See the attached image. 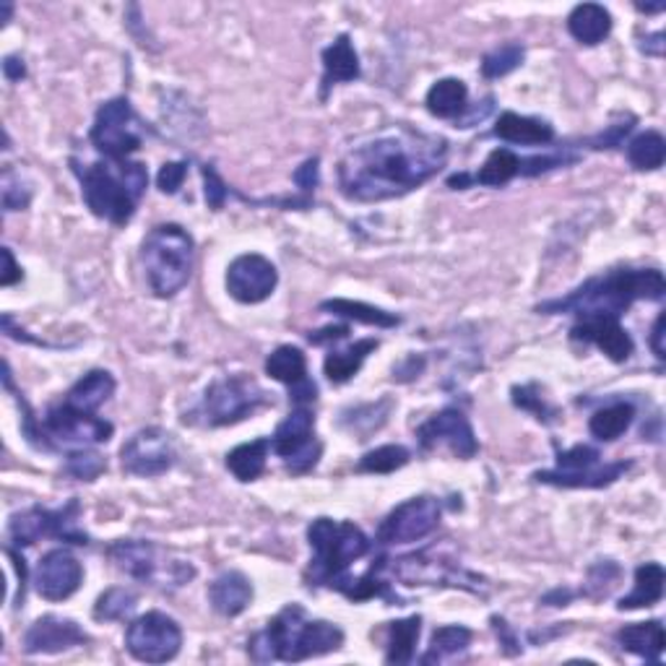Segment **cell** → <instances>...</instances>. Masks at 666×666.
<instances>
[{
  "label": "cell",
  "instance_id": "f907efd6",
  "mask_svg": "<svg viewBox=\"0 0 666 666\" xmlns=\"http://www.w3.org/2000/svg\"><path fill=\"white\" fill-rule=\"evenodd\" d=\"M318 164H321L318 156H310V160L302 164V167H297V173H294L297 188H300L307 198H310V193H313L315 188H318V180H321V167H318Z\"/></svg>",
  "mask_w": 666,
  "mask_h": 666
},
{
  "label": "cell",
  "instance_id": "ba28073f",
  "mask_svg": "<svg viewBox=\"0 0 666 666\" xmlns=\"http://www.w3.org/2000/svg\"><path fill=\"white\" fill-rule=\"evenodd\" d=\"M630 466V461L604 464L602 453H599L596 448L573 445L568 451L557 453L555 469L537 472L533 474V481H539V485L565 487V490H602V487L615 485Z\"/></svg>",
  "mask_w": 666,
  "mask_h": 666
},
{
  "label": "cell",
  "instance_id": "74e56055",
  "mask_svg": "<svg viewBox=\"0 0 666 666\" xmlns=\"http://www.w3.org/2000/svg\"><path fill=\"white\" fill-rule=\"evenodd\" d=\"M632 419H636V406L628 404V401H615V404L593 412V417L589 419V430L602 443H612V440L623 438L630 430Z\"/></svg>",
  "mask_w": 666,
  "mask_h": 666
},
{
  "label": "cell",
  "instance_id": "11a10c76",
  "mask_svg": "<svg viewBox=\"0 0 666 666\" xmlns=\"http://www.w3.org/2000/svg\"><path fill=\"white\" fill-rule=\"evenodd\" d=\"M422 370H425V360L417 357V354H412V357H406L401 365L393 367V378L401 382H409V380L419 378Z\"/></svg>",
  "mask_w": 666,
  "mask_h": 666
},
{
  "label": "cell",
  "instance_id": "f6af8a7d",
  "mask_svg": "<svg viewBox=\"0 0 666 666\" xmlns=\"http://www.w3.org/2000/svg\"><path fill=\"white\" fill-rule=\"evenodd\" d=\"M513 404L524 412H531L539 422H555L557 409L544 401V395L537 391V386H516L513 388Z\"/></svg>",
  "mask_w": 666,
  "mask_h": 666
},
{
  "label": "cell",
  "instance_id": "e0dca14e",
  "mask_svg": "<svg viewBox=\"0 0 666 666\" xmlns=\"http://www.w3.org/2000/svg\"><path fill=\"white\" fill-rule=\"evenodd\" d=\"M177 451L173 443V435L164 432L162 427H143L134 432L128 443L121 448V464L123 472L130 477H162L175 466Z\"/></svg>",
  "mask_w": 666,
  "mask_h": 666
},
{
  "label": "cell",
  "instance_id": "5b68a950",
  "mask_svg": "<svg viewBox=\"0 0 666 666\" xmlns=\"http://www.w3.org/2000/svg\"><path fill=\"white\" fill-rule=\"evenodd\" d=\"M307 542L313 550L305 570L310 589L328 586L339 591L349 580V568L373 550V542L357 524L334 518H315L307 526Z\"/></svg>",
  "mask_w": 666,
  "mask_h": 666
},
{
  "label": "cell",
  "instance_id": "603a6c76",
  "mask_svg": "<svg viewBox=\"0 0 666 666\" xmlns=\"http://www.w3.org/2000/svg\"><path fill=\"white\" fill-rule=\"evenodd\" d=\"M362 74L360 68V55L354 50L352 37L339 35L323 50V81H321V99L328 97V91L336 84H349L357 81Z\"/></svg>",
  "mask_w": 666,
  "mask_h": 666
},
{
  "label": "cell",
  "instance_id": "836d02e7",
  "mask_svg": "<svg viewBox=\"0 0 666 666\" xmlns=\"http://www.w3.org/2000/svg\"><path fill=\"white\" fill-rule=\"evenodd\" d=\"M393 412V399H380L375 401V404H362L354 409H344L341 412L339 425L349 430L352 435H357L360 440H367L373 432H378L382 425H386L388 417H391Z\"/></svg>",
  "mask_w": 666,
  "mask_h": 666
},
{
  "label": "cell",
  "instance_id": "60d3db41",
  "mask_svg": "<svg viewBox=\"0 0 666 666\" xmlns=\"http://www.w3.org/2000/svg\"><path fill=\"white\" fill-rule=\"evenodd\" d=\"M138 606V593L134 589H125V586H112L104 593H99L95 604V619L99 623H117L134 615Z\"/></svg>",
  "mask_w": 666,
  "mask_h": 666
},
{
  "label": "cell",
  "instance_id": "7a4b0ae2",
  "mask_svg": "<svg viewBox=\"0 0 666 666\" xmlns=\"http://www.w3.org/2000/svg\"><path fill=\"white\" fill-rule=\"evenodd\" d=\"M664 294L666 281L658 268H615L604 276H593L565 300L560 297V300L542 302L537 310L546 315L570 313L578 318L610 315L619 321L632 307V302H662Z\"/></svg>",
  "mask_w": 666,
  "mask_h": 666
},
{
  "label": "cell",
  "instance_id": "7bdbcfd3",
  "mask_svg": "<svg viewBox=\"0 0 666 666\" xmlns=\"http://www.w3.org/2000/svg\"><path fill=\"white\" fill-rule=\"evenodd\" d=\"M526 50L524 45L518 42H507L503 48L487 52L485 61H481V76L485 78H503L507 74H513V71L518 68L520 63H524Z\"/></svg>",
  "mask_w": 666,
  "mask_h": 666
},
{
  "label": "cell",
  "instance_id": "8fae6325",
  "mask_svg": "<svg viewBox=\"0 0 666 666\" xmlns=\"http://www.w3.org/2000/svg\"><path fill=\"white\" fill-rule=\"evenodd\" d=\"M143 130H147V125L136 115L130 99L115 97L97 110L89 138L104 160L125 162L141 149Z\"/></svg>",
  "mask_w": 666,
  "mask_h": 666
},
{
  "label": "cell",
  "instance_id": "277c9868",
  "mask_svg": "<svg viewBox=\"0 0 666 666\" xmlns=\"http://www.w3.org/2000/svg\"><path fill=\"white\" fill-rule=\"evenodd\" d=\"M71 169L78 177L84 203L99 219L123 227L134 219L138 203L149 188V169L141 162H95L81 164L71 160Z\"/></svg>",
  "mask_w": 666,
  "mask_h": 666
},
{
  "label": "cell",
  "instance_id": "52a82bcc",
  "mask_svg": "<svg viewBox=\"0 0 666 666\" xmlns=\"http://www.w3.org/2000/svg\"><path fill=\"white\" fill-rule=\"evenodd\" d=\"M268 404H274L272 395L263 391L255 378H250L246 373L224 375L203 391L201 406L196 409V414L206 427H227L253 417L259 409Z\"/></svg>",
  "mask_w": 666,
  "mask_h": 666
},
{
  "label": "cell",
  "instance_id": "30bf717a",
  "mask_svg": "<svg viewBox=\"0 0 666 666\" xmlns=\"http://www.w3.org/2000/svg\"><path fill=\"white\" fill-rule=\"evenodd\" d=\"M108 555L115 568L125 573L128 578L141 580V583L162 586L167 589L173 586H186L188 580L196 578V568L186 560H175V563H162L160 546L147 539H121L108 550Z\"/></svg>",
  "mask_w": 666,
  "mask_h": 666
},
{
  "label": "cell",
  "instance_id": "e575fe53",
  "mask_svg": "<svg viewBox=\"0 0 666 666\" xmlns=\"http://www.w3.org/2000/svg\"><path fill=\"white\" fill-rule=\"evenodd\" d=\"M266 375L268 378L285 382V386L292 391V388H300L302 382H307V360L302 354L300 347L285 344L279 349H274L266 360Z\"/></svg>",
  "mask_w": 666,
  "mask_h": 666
},
{
  "label": "cell",
  "instance_id": "ffe728a7",
  "mask_svg": "<svg viewBox=\"0 0 666 666\" xmlns=\"http://www.w3.org/2000/svg\"><path fill=\"white\" fill-rule=\"evenodd\" d=\"M84 565L68 550L45 552L35 570V589L45 602H65L81 589Z\"/></svg>",
  "mask_w": 666,
  "mask_h": 666
},
{
  "label": "cell",
  "instance_id": "7402d4cb",
  "mask_svg": "<svg viewBox=\"0 0 666 666\" xmlns=\"http://www.w3.org/2000/svg\"><path fill=\"white\" fill-rule=\"evenodd\" d=\"M573 341H586L610 357L612 362H628L636 352V341L625 331L623 323L610 315H589V318H578L576 326L570 328Z\"/></svg>",
  "mask_w": 666,
  "mask_h": 666
},
{
  "label": "cell",
  "instance_id": "816d5d0a",
  "mask_svg": "<svg viewBox=\"0 0 666 666\" xmlns=\"http://www.w3.org/2000/svg\"><path fill=\"white\" fill-rule=\"evenodd\" d=\"M492 630L498 632V641H500V645H503V651L507 656H518L520 654V638H518V632L511 628V625L505 623L503 617H498L494 615L492 619Z\"/></svg>",
  "mask_w": 666,
  "mask_h": 666
},
{
  "label": "cell",
  "instance_id": "f546056e",
  "mask_svg": "<svg viewBox=\"0 0 666 666\" xmlns=\"http://www.w3.org/2000/svg\"><path fill=\"white\" fill-rule=\"evenodd\" d=\"M115 386L117 382L115 378H112V373L91 370L71 386V391L65 393V404L74 409H81V412L95 414L99 406L108 404L110 395L115 393Z\"/></svg>",
  "mask_w": 666,
  "mask_h": 666
},
{
  "label": "cell",
  "instance_id": "f5cc1de1",
  "mask_svg": "<svg viewBox=\"0 0 666 666\" xmlns=\"http://www.w3.org/2000/svg\"><path fill=\"white\" fill-rule=\"evenodd\" d=\"M347 336H349V326H347V323H341V326H326V328H321V331L307 334V341L315 347H323V344H336V341H344Z\"/></svg>",
  "mask_w": 666,
  "mask_h": 666
},
{
  "label": "cell",
  "instance_id": "f35d334b",
  "mask_svg": "<svg viewBox=\"0 0 666 666\" xmlns=\"http://www.w3.org/2000/svg\"><path fill=\"white\" fill-rule=\"evenodd\" d=\"M321 310H326V313L336 315V318L365 323V326H375V328H395L401 323L399 315L386 313V310L367 305V302L341 300V297H336V300L321 302Z\"/></svg>",
  "mask_w": 666,
  "mask_h": 666
},
{
  "label": "cell",
  "instance_id": "484cf974",
  "mask_svg": "<svg viewBox=\"0 0 666 666\" xmlns=\"http://www.w3.org/2000/svg\"><path fill=\"white\" fill-rule=\"evenodd\" d=\"M617 643L619 649L628 651L632 656H641L649 664H658L664 649H666V636L662 619H651V623H636L625 625L623 630H617Z\"/></svg>",
  "mask_w": 666,
  "mask_h": 666
},
{
  "label": "cell",
  "instance_id": "9a60e30c",
  "mask_svg": "<svg viewBox=\"0 0 666 666\" xmlns=\"http://www.w3.org/2000/svg\"><path fill=\"white\" fill-rule=\"evenodd\" d=\"M440 516H443V503L432 494H419L409 498L406 503L395 505L382 524L378 526V544H414L438 531Z\"/></svg>",
  "mask_w": 666,
  "mask_h": 666
},
{
  "label": "cell",
  "instance_id": "d6a6232c",
  "mask_svg": "<svg viewBox=\"0 0 666 666\" xmlns=\"http://www.w3.org/2000/svg\"><path fill=\"white\" fill-rule=\"evenodd\" d=\"M422 632V617L412 615L406 619L388 623V641H386V664L404 666L414 662Z\"/></svg>",
  "mask_w": 666,
  "mask_h": 666
},
{
  "label": "cell",
  "instance_id": "680465c9",
  "mask_svg": "<svg viewBox=\"0 0 666 666\" xmlns=\"http://www.w3.org/2000/svg\"><path fill=\"white\" fill-rule=\"evenodd\" d=\"M3 74H5V78H9V81H13V84L22 81V78L26 76V65H24L22 58H13V55L5 58Z\"/></svg>",
  "mask_w": 666,
  "mask_h": 666
},
{
  "label": "cell",
  "instance_id": "d6986e66",
  "mask_svg": "<svg viewBox=\"0 0 666 666\" xmlns=\"http://www.w3.org/2000/svg\"><path fill=\"white\" fill-rule=\"evenodd\" d=\"M279 285V272L259 253L237 255L227 268V292L242 305H259L274 294Z\"/></svg>",
  "mask_w": 666,
  "mask_h": 666
},
{
  "label": "cell",
  "instance_id": "44dd1931",
  "mask_svg": "<svg viewBox=\"0 0 666 666\" xmlns=\"http://www.w3.org/2000/svg\"><path fill=\"white\" fill-rule=\"evenodd\" d=\"M89 641V632L84 630L76 619L45 615L24 632V654H63V651L76 649V645H87Z\"/></svg>",
  "mask_w": 666,
  "mask_h": 666
},
{
  "label": "cell",
  "instance_id": "83f0119b",
  "mask_svg": "<svg viewBox=\"0 0 666 666\" xmlns=\"http://www.w3.org/2000/svg\"><path fill=\"white\" fill-rule=\"evenodd\" d=\"M380 347L378 339H360L354 344H349L347 349H331L323 360V373L326 378L334 382V386H344L362 370L365 360L370 357L375 349Z\"/></svg>",
  "mask_w": 666,
  "mask_h": 666
},
{
  "label": "cell",
  "instance_id": "db71d44e",
  "mask_svg": "<svg viewBox=\"0 0 666 666\" xmlns=\"http://www.w3.org/2000/svg\"><path fill=\"white\" fill-rule=\"evenodd\" d=\"M5 555H9V560L13 563V568H16V576H18V596H16V606L24 602V589H26V578H29V570H26V563H24V555L18 552V546H5Z\"/></svg>",
  "mask_w": 666,
  "mask_h": 666
},
{
  "label": "cell",
  "instance_id": "d4e9b609",
  "mask_svg": "<svg viewBox=\"0 0 666 666\" xmlns=\"http://www.w3.org/2000/svg\"><path fill=\"white\" fill-rule=\"evenodd\" d=\"M492 136L507 143H520V147H544L555 141V128L539 117H526L518 112H503L494 123Z\"/></svg>",
  "mask_w": 666,
  "mask_h": 666
},
{
  "label": "cell",
  "instance_id": "ab89813d",
  "mask_svg": "<svg viewBox=\"0 0 666 666\" xmlns=\"http://www.w3.org/2000/svg\"><path fill=\"white\" fill-rule=\"evenodd\" d=\"M628 160L632 164V169L638 173H654L666 160V141L658 130H645V134H638L628 143Z\"/></svg>",
  "mask_w": 666,
  "mask_h": 666
},
{
  "label": "cell",
  "instance_id": "7c38bea8",
  "mask_svg": "<svg viewBox=\"0 0 666 666\" xmlns=\"http://www.w3.org/2000/svg\"><path fill=\"white\" fill-rule=\"evenodd\" d=\"M393 576L404 586H440V589H464L487 596V578L466 570L458 560L443 552H414L393 560Z\"/></svg>",
  "mask_w": 666,
  "mask_h": 666
},
{
  "label": "cell",
  "instance_id": "8d00e7d4",
  "mask_svg": "<svg viewBox=\"0 0 666 666\" xmlns=\"http://www.w3.org/2000/svg\"><path fill=\"white\" fill-rule=\"evenodd\" d=\"M520 175V156L511 149H494L490 151L479 173L469 175V186H485V188H503L513 177Z\"/></svg>",
  "mask_w": 666,
  "mask_h": 666
},
{
  "label": "cell",
  "instance_id": "ee69618b",
  "mask_svg": "<svg viewBox=\"0 0 666 666\" xmlns=\"http://www.w3.org/2000/svg\"><path fill=\"white\" fill-rule=\"evenodd\" d=\"M108 472V461L99 456L91 448H78L65 456V474L81 481H95L97 477Z\"/></svg>",
  "mask_w": 666,
  "mask_h": 666
},
{
  "label": "cell",
  "instance_id": "b9f144b4",
  "mask_svg": "<svg viewBox=\"0 0 666 666\" xmlns=\"http://www.w3.org/2000/svg\"><path fill=\"white\" fill-rule=\"evenodd\" d=\"M409 458H412V453H409V448H404V445H380V448H375V451L365 453V456L360 458L357 472H362V474H393V472H399L401 466H406Z\"/></svg>",
  "mask_w": 666,
  "mask_h": 666
},
{
  "label": "cell",
  "instance_id": "94428289",
  "mask_svg": "<svg viewBox=\"0 0 666 666\" xmlns=\"http://www.w3.org/2000/svg\"><path fill=\"white\" fill-rule=\"evenodd\" d=\"M11 13H13V5H11V3H3V5H0V22L9 24Z\"/></svg>",
  "mask_w": 666,
  "mask_h": 666
},
{
  "label": "cell",
  "instance_id": "bcb514c9",
  "mask_svg": "<svg viewBox=\"0 0 666 666\" xmlns=\"http://www.w3.org/2000/svg\"><path fill=\"white\" fill-rule=\"evenodd\" d=\"M619 576H623V568H619L617 563H612V560H602V563H596L589 570V580H586V596L591 599H602L610 593L612 586L617 583Z\"/></svg>",
  "mask_w": 666,
  "mask_h": 666
},
{
  "label": "cell",
  "instance_id": "681fc988",
  "mask_svg": "<svg viewBox=\"0 0 666 666\" xmlns=\"http://www.w3.org/2000/svg\"><path fill=\"white\" fill-rule=\"evenodd\" d=\"M188 177V164L186 162H164L160 175H156V186L164 196H175L183 188Z\"/></svg>",
  "mask_w": 666,
  "mask_h": 666
},
{
  "label": "cell",
  "instance_id": "4dcf8cb0",
  "mask_svg": "<svg viewBox=\"0 0 666 666\" xmlns=\"http://www.w3.org/2000/svg\"><path fill=\"white\" fill-rule=\"evenodd\" d=\"M427 110L443 121H458L461 112L469 108V89L461 78H440L435 81L425 97Z\"/></svg>",
  "mask_w": 666,
  "mask_h": 666
},
{
  "label": "cell",
  "instance_id": "4fadbf2b",
  "mask_svg": "<svg viewBox=\"0 0 666 666\" xmlns=\"http://www.w3.org/2000/svg\"><path fill=\"white\" fill-rule=\"evenodd\" d=\"M115 432L112 422L99 419L97 414L81 412V409L63 404H55L48 409L42 419V438H45V451L65 445V448H95L108 443Z\"/></svg>",
  "mask_w": 666,
  "mask_h": 666
},
{
  "label": "cell",
  "instance_id": "6125c7cd",
  "mask_svg": "<svg viewBox=\"0 0 666 666\" xmlns=\"http://www.w3.org/2000/svg\"><path fill=\"white\" fill-rule=\"evenodd\" d=\"M636 9L643 11V13H658V11H664V3H656V5H641V3H638Z\"/></svg>",
  "mask_w": 666,
  "mask_h": 666
},
{
  "label": "cell",
  "instance_id": "c3c4849f",
  "mask_svg": "<svg viewBox=\"0 0 666 666\" xmlns=\"http://www.w3.org/2000/svg\"><path fill=\"white\" fill-rule=\"evenodd\" d=\"M201 173H203V186H206V188H203V190H206V203L214 211H222L224 203H227V196H229L227 183L222 180L219 173H216L214 164H203Z\"/></svg>",
  "mask_w": 666,
  "mask_h": 666
},
{
  "label": "cell",
  "instance_id": "6da1fadb",
  "mask_svg": "<svg viewBox=\"0 0 666 666\" xmlns=\"http://www.w3.org/2000/svg\"><path fill=\"white\" fill-rule=\"evenodd\" d=\"M448 151L451 143L443 136L399 125L341 156L339 190L357 203L401 198L430 183L445 167Z\"/></svg>",
  "mask_w": 666,
  "mask_h": 666
},
{
  "label": "cell",
  "instance_id": "4316f807",
  "mask_svg": "<svg viewBox=\"0 0 666 666\" xmlns=\"http://www.w3.org/2000/svg\"><path fill=\"white\" fill-rule=\"evenodd\" d=\"M612 24H615L612 22V13L599 3H580L568 16L570 37L586 45V48L602 45L612 35Z\"/></svg>",
  "mask_w": 666,
  "mask_h": 666
},
{
  "label": "cell",
  "instance_id": "f1b7e54d",
  "mask_svg": "<svg viewBox=\"0 0 666 666\" xmlns=\"http://www.w3.org/2000/svg\"><path fill=\"white\" fill-rule=\"evenodd\" d=\"M664 583L666 573L662 563H643L636 568V583L628 596L619 599L617 610L630 612V610H643V606H654L664 599Z\"/></svg>",
  "mask_w": 666,
  "mask_h": 666
},
{
  "label": "cell",
  "instance_id": "ac0fdd59",
  "mask_svg": "<svg viewBox=\"0 0 666 666\" xmlns=\"http://www.w3.org/2000/svg\"><path fill=\"white\" fill-rule=\"evenodd\" d=\"M417 443L425 453L435 451L438 445H445L461 461H469L479 453V440L474 435L472 422L456 406L440 409L425 425H419Z\"/></svg>",
  "mask_w": 666,
  "mask_h": 666
},
{
  "label": "cell",
  "instance_id": "5bb4252c",
  "mask_svg": "<svg viewBox=\"0 0 666 666\" xmlns=\"http://www.w3.org/2000/svg\"><path fill=\"white\" fill-rule=\"evenodd\" d=\"M125 649L136 662L167 664L180 654L183 628L164 612H147L136 617L125 630Z\"/></svg>",
  "mask_w": 666,
  "mask_h": 666
},
{
  "label": "cell",
  "instance_id": "8992f818",
  "mask_svg": "<svg viewBox=\"0 0 666 666\" xmlns=\"http://www.w3.org/2000/svg\"><path fill=\"white\" fill-rule=\"evenodd\" d=\"M196 242L193 235L180 224H160L143 237L141 266L149 289L160 300H169L188 287L193 276Z\"/></svg>",
  "mask_w": 666,
  "mask_h": 666
},
{
  "label": "cell",
  "instance_id": "cb8c5ba5",
  "mask_svg": "<svg viewBox=\"0 0 666 666\" xmlns=\"http://www.w3.org/2000/svg\"><path fill=\"white\" fill-rule=\"evenodd\" d=\"M209 602L222 617H240L253 602V583L246 573L224 570L211 580Z\"/></svg>",
  "mask_w": 666,
  "mask_h": 666
},
{
  "label": "cell",
  "instance_id": "3957f363",
  "mask_svg": "<svg viewBox=\"0 0 666 666\" xmlns=\"http://www.w3.org/2000/svg\"><path fill=\"white\" fill-rule=\"evenodd\" d=\"M344 630L328 619H310L300 604H287L266 630L255 632L248 641V656L255 664L272 662H307V658L328 656L341 651Z\"/></svg>",
  "mask_w": 666,
  "mask_h": 666
},
{
  "label": "cell",
  "instance_id": "d590c367",
  "mask_svg": "<svg viewBox=\"0 0 666 666\" xmlns=\"http://www.w3.org/2000/svg\"><path fill=\"white\" fill-rule=\"evenodd\" d=\"M474 641V632L464 625H443L432 632L430 638V649L427 654L419 658V664H443L448 658H456L461 654H466Z\"/></svg>",
  "mask_w": 666,
  "mask_h": 666
},
{
  "label": "cell",
  "instance_id": "7dc6e473",
  "mask_svg": "<svg viewBox=\"0 0 666 666\" xmlns=\"http://www.w3.org/2000/svg\"><path fill=\"white\" fill-rule=\"evenodd\" d=\"M32 201V188L22 180V175L13 173L11 167H5L3 173V206L5 211H22L29 206Z\"/></svg>",
  "mask_w": 666,
  "mask_h": 666
},
{
  "label": "cell",
  "instance_id": "9f6ffc18",
  "mask_svg": "<svg viewBox=\"0 0 666 666\" xmlns=\"http://www.w3.org/2000/svg\"><path fill=\"white\" fill-rule=\"evenodd\" d=\"M0 253H3V274H0V285L3 287H13L16 285V281H22L24 279V274H22V266H18L16 263V259H13V253H11V248H3L0 250Z\"/></svg>",
  "mask_w": 666,
  "mask_h": 666
},
{
  "label": "cell",
  "instance_id": "2e32d148",
  "mask_svg": "<svg viewBox=\"0 0 666 666\" xmlns=\"http://www.w3.org/2000/svg\"><path fill=\"white\" fill-rule=\"evenodd\" d=\"M272 451L285 458L289 474H305L318 464L323 445L315 443V414L310 406H292L289 417L276 427Z\"/></svg>",
  "mask_w": 666,
  "mask_h": 666
},
{
  "label": "cell",
  "instance_id": "1f68e13d",
  "mask_svg": "<svg viewBox=\"0 0 666 666\" xmlns=\"http://www.w3.org/2000/svg\"><path fill=\"white\" fill-rule=\"evenodd\" d=\"M268 453H272V440H250V443L237 445L227 453V469L235 474L237 481H255L266 472Z\"/></svg>",
  "mask_w": 666,
  "mask_h": 666
},
{
  "label": "cell",
  "instance_id": "9c48e42d",
  "mask_svg": "<svg viewBox=\"0 0 666 666\" xmlns=\"http://www.w3.org/2000/svg\"><path fill=\"white\" fill-rule=\"evenodd\" d=\"M81 520V505L78 500H68L63 507H26L22 513H13L9 524V537L11 542L22 550V546L37 544L39 539H61V542L87 546L89 537L87 531L78 526Z\"/></svg>",
  "mask_w": 666,
  "mask_h": 666
},
{
  "label": "cell",
  "instance_id": "91938a15",
  "mask_svg": "<svg viewBox=\"0 0 666 666\" xmlns=\"http://www.w3.org/2000/svg\"><path fill=\"white\" fill-rule=\"evenodd\" d=\"M573 596H576V593H573V591L555 589V591H550V593H546V596L542 599V602H544L546 606H568V602H570Z\"/></svg>",
  "mask_w": 666,
  "mask_h": 666
},
{
  "label": "cell",
  "instance_id": "6f0895ef",
  "mask_svg": "<svg viewBox=\"0 0 666 666\" xmlns=\"http://www.w3.org/2000/svg\"><path fill=\"white\" fill-rule=\"evenodd\" d=\"M664 326H666V315L662 313L658 318L654 321V328H651V336H649V347L651 352L656 354L658 362L666 360V349H664Z\"/></svg>",
  "mask_w": 666,
  "mask_h": 666
}]
</instances>
